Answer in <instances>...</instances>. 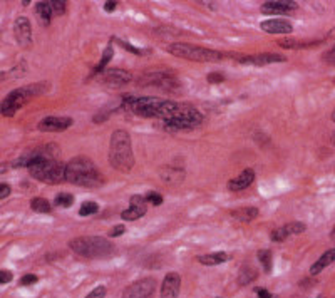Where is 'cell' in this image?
<instances>
[{"instance_id": "cell-7", "label": "cell", "mask_w": 335, "mask_h": 298, "mask_svg": "<svg viewBox=\"0 0 335 298\" xmlns=\"http://www.w3.org/2000/svg\"><path fill=\"white\" fill-rule=\"evenodd\" d=\"M201 122H203V114L196 111L195 107L188 106V104H181L180 111L174 114L173 117L163 121V126L166 129L180 131V129H191V127L200 126Z\"/></svg>"}, {"instance_id": "cell-38", "label": "cell", "mask_w": 335, "mask_h": 298, "mask_svg": "<svg viewBox=\"0 0 335 298\" xmlns=\"http://www.w3.org/2000/svg\"><path fill=\"white\" fill-rule=\"evenodd\" d=\"M20 283H22V285H34V283H37V277H35V275H32V273L24 275L22 280H20Z\"/></svg>"}, {"instance_id": "cell-15", "label": "cell", "mask_w": 335, "mask_h": 298, "mask_svg": "<svg viewBox=\"0 0 335 298\" xmlns=\"http://www.w3.org/2000/svg\"><path fill=\"white\" fill-rule=\"evenodd\" d=\"M261 30L267 32V34H292L293 27L288 20L283 19H270V20H263L260 24Z\"/></svg>"}, {"instance_id": "cell-40", "label": "cell", "mask_w": 335, "mask_h": 298, "mask_svg": "<svg viewBox=\"0 0 335 298\" xmlns=\"http://www.w3.org/2000/svg\"><path fill=\"white\" fill-rule=\"evenodd\" d=\"M223 81H224V76L222 72H211L208 76V82H211V84H215V82H223Z\"/></svg>"}, {"instance_id": "cell-3", "label": "cell", "mask_w": 335, "mask_h": 298, "mask_svg": "<svg viewBox=\"0 0 335 298\" xmlns=\"http://www.w3.org/2000/svg\"><path fill=\"white\" fill-rule=\"evenodd\" d=\"M71 250L84 258H101L108 256L112 251L114 246L106 238L101 236H81L69 243Z\"/></svg>"}, {"instance_id": "cell-44", "label": "cell", "mask_w": 335, "mask_h": 298, "mask_svg": "<svg viewBox=\"0 0 335 298\" xmlns=\"http://www.w3.org/2000/svg\"><path fill=\"white\" fill-rule=\"evenodd\" d=\"M255 293L258 295L260 298H273L272 293H270L268 290H265V288H255Z\"/></svg>"}, {"instance_id": "cell-36", "label": "cell", "mask_w": 335, "mask_h": 298, "mask_svg": "<svg viewBox=\"0 0 335 298\" xmlns=\"http://www.w3.org/2000/svg\"><path fill=\"white\" fill-rule=\"evenodd\" d=\"M129 203H131V206H146V196H141V195H134V196H131V199H129Z\"/></svg>"}, {"instance_id": "cell-34", "label": "cell", "mask_w": 335, "mask_h": 298, "mask_svg": "<svg viewBox=\"0 0 335 298\" xmlns=\"http://www.w3.org/2000/svg\"><path fill=\"white\" fill-rule=\"evenodd\" d=\"M52 3V12L56 13V15H62L64 12H66V2H62V0H54Z\"/></svg>"}, {"instance_id": "cell-1", "label": "cell", "mask_w": 335, "mask_h": 298, "mask_svg": "<svg viewBox=\"0 0 335 298\" xmlns=\"http://www.w3.org/2000/svg\"><path fill=\"white\" fill-rule=\"evenodd\" d=\"M66 181L77 186L98 188L104 185V176L91 159L79 156L66 164Z\"/></svg>"}, {"instance_id": "cell-14", "label": "cell", "mask_w": 335, "mask_h": 298, "mask_svg": "<svg viewBox=\"0 0 335 298\" xmlns=\"http://www.w3.org/2000/svg\"><path fill=\"white\" fill-rule=\"evenodd\" d=\"M287 59L282 54H258V56H248V57H241V64H251V66H268V64H277V62H285Z\"/></svg>"}, {"instance_id": "cell-18", "label": "cell", "mask_w": 335, "mask_h": 298, "mask_svg": "<svg viewBox=\"0 0 335 298\" xmlns=\"http://www.w3.org/2000/svg\"><path fill=\"white\" fill-rule=\"evenodd\" d=\"M335 261V250H327L325 253L320 256L310 267V275H319L324 268H327L329 265H332Z\"/></svg>"}, {"instance_id": "cell-24", "label": "cell", "mask_w": 335, "mask_h": 298, "mask_svg": "<svg viewBox=\"0 0 335 298\" xmlns=\"http://www.w3.org/2000/svg\"><path fill=\"white\" fill-rule=\"evenodd\" d=\"M146 214V206H129L127 209H124V211L121 213V218L126 219V221H134V219L137 218H143Z\"/></svg>"}, {"instance_id": "cell-19", "label": "cell", "mask_w": 335, "mask_h": 298, "mask_svg": "<svg viewBox=\"0 0 335 298\" xmlns=\"http://www.w3.org/2000/svg\"><path fill=\"white\" fill-rule=\"evenodd\" d=\"M159 176H161V180L166 181L168 185H178V183L183 181L185 173H183L181 169H178V168L166 166V168H163L161 171H159Z\"/></svg>"}, {"instance_id": "cell-48", "label": "cell", "mask_w": 335, "mask_h": 298, "mask_svg": "<svg viewBox=\"0 0 335 298\" xmlns=\"http://www.w3.org/2000/svg\"><path fill=\"white\" fill-rule=\"evenodd\" d=\"M332 121L335 122V109H334V112H332Z\"/></svg>"}, {"instance_id": "cell-32", "label": "cell", "mask_w": 335, "mask_h": 298, "mask_svg": "<svg viewBox=\"0 0 335 298\" xmlns=\"http://www.w3.org/2000/svg\"><path fill=\"white\" fill-rule=\"evenodd\" d=\"M288 236H290V235H288V233H287L285 226L277 228V230H273L272 233H270V240H272V241H277V243H280V241H285Z\"/></svg>"}, {"instance_id": "cell-22", "label": "cell", "mask_w": 335, "mask_h": 298, "mask_svg": "<svg viewBox=\"0 0 335 298\" xmlns=\"http://www.w3.org/2000/svg\"><path fill=\"white\" fill-rule=\"evenodd\" d=\"M228 260V255L220 251V253H210V255H201L198 256V261L201 265H206V267H215V265H222Z\"/></svg>"}, {"instance_id": "cell-11", "label": "cell", "mask_w": 335, "mask_h": 298, "mask_svg": "<svg viewBox=\"0 0 335 298\" xmlns=\"http://www.w3.org/2000/svg\"><path fill=\"white\" fill-rule=\"evenodd\" d=\"M72 122L74 121H72L71 117L47 116L39 122V129L44 131V132H61V131H66L67 127H71Z\"/></svg>"}, {"instance_id": "cell-16", "label": "cell", "mask_w": 335, "mask_h": 298, "mask_svg": "<svg viewBox=\"0 0 335 298\" xmlns=\"http://www.w3.org/2000/svg\"><path fill=\"white\" fill-rule=\"evenodd\" d=\"M298 8L297 2H290V0H272V2H265L261 5V12L263 13H287Z\"/></svg>"}, {"instance_id": "cell-6", "label": "cell", "mask_w": 335, "mask_h": 298, "mask_svg": "<svg viewBox=\"0 0 335 298\" xmlns=\"http://www.w3.org/2000/svg\"><path fill=\"white\" fill-rule=\"evenodd\" d=\"M32 178L45 183H62L66 181V166L57 159H40L29 166Z\"/></svg>"}, {"instance_id": "cell-10", "label": "cell", "mask_w": 335, "mask_h": 298, "mask_svg": "<svg viewBox=\"0 0 335 298\" xmlns=\"http://www.w3.org/2000/svg\"><path fill=\"white\" fill-rule=\"evenodd\" d=\"M132 76L127 71H122V69H106L101 76V82L109 87H119V86H124L127 82H131Z\"/></svg>"}, {"instance_id": "cell-23", "label": "cell", "mask_w": 335, "mask_h": 298, "mask_svg": "<svg viewBox=\"0 0 335 298\" xmlns=\"http://www.w3.org/2000/svg\"><path fill=\"white\" fill-rule=\"evenodd\" d=\"M35 12L40 17V20L44 22L45 25H49L50 19H52L54 12H52V3L50 2H39L37 7H35Z\"/></svg>"}, {"instance_id": "cell-35", "label": "cell", "mask_w": 335, "mask_h": 298, "mask_svg": "<svg viewBox=\"0 0 335 298\" xmlns=\"http://www.w3.org/2000/svg\"><path fill=\"white\" fill-rule=\"evenodd\" d=\"M104 297H106V287L99 285V287H96L86 298H104Z\"/></svg>"}, {"instance_id": "cell-31", "label": "cell", "mask_w": 335, "mask_h": 298, "mask_svg": "<svg viewBox=\"0 0 335 298\" xmlns=\"http://www.w3.org/2000/svg\"><path fill=\"white\" fill-rule=\"evenodd\" d=\"M285 230L288 235H300V233L305 231V224L300 221H293V223L285 224Z\"/></svg>"}, {"instance_id": "cell-9", "label": "cell", "mask_w": 335, "mask_h": 298, "mask_svg": "<svg viewBox=\"0 0 335 298\" xmlns=\"http://www.w3.org/2000/svg\"><path fill=\"white\" fill-rule=\"evenodd\" d=\"M154 288L156 282L153 278H143L127 287L122 298H153Z\"/></svg>"}, {"instance_id": "cell-5", "label": "cell", "mask_w": 335, "mask_h": 298, "mask_svg": "<svg viewBox=\"0 0 335 298\" xmlns=\"http://www.w3.org/2000/svg\"><path fill=\"white\" fill-rule=\"evenodd\" d=\"M168 52L174 57L188 59V61H195V62H218L222 61L223 57V54L218 52V50L200 47V45L183 44V42L171 44L168 47Z\"/></svg>"}, {"instance_id": "cell-28", "label": "cell", "mask_w": 335, "mask_h": 298, "mask_svg": "<svg viewBox=\"0 0 335 298\" xmlns=\"http://www.w3.org/2000/svg\"><path fill=\"white\" fill-rule=\"evenodd\" d=\"M272 251L270 250H260L258 251V261L261 263V267H263L265 273H270L272 272Z\"/></svg>"}, {"instance_id": "cell-37", "label": "cell", "mask_w": 335, "mask_h": 298, "mask_svg": "<svg viewBox=\"0 0 335 298\" xmlns=\"http://www.w3.org/2000/svg\"><path fill=\"white\" fill-rule=\"evenodd\" d=\"M124 231H126L124 224H117V226H114L112 230L109 231V236H111V238H117V236L124 235Z\"/></svg>"}, {"instance_id": "cell-17", "label": "cell", "mask_w": 335, "mask_h": 298, "mask_svg": "<svg viewBox=\"0 0 335 298\" xmlns=\"http://www.w3.org/2000/svg\"><path fill=\"white\" fill-rule=\"evenodd\" d=\"M253 181H255V171L250 168H246V169H243L236 178L230 180V183H228V190L241 191V190H245V188H248Z\"/></svg>"}, {"instance_id": "cell-33", "label": "cell", "mask_w": 335, "mask_h": 298, "mask_svg": "<svg viewBox=\"0 0 335 298\" xmlns=\"http://www.w3.org/2000/svg\"><path fill=\"white\" fill-rule=\"evenodd\" d=\"M146 201L154 206H159L163 203V196L159 195L158 191H149V193H146Z\"/></svg>"}, {"instance_id": "cell-25", "label": "cell", "mask_w": 335, "mask_h": 298, "mask_svg": "<svg viewBox=\"0 0 335 298\" xmlns=\"http://www.w3.org/2000/svg\"><path fill=\"white\" fill-rule=\"evenodd\" d=\"M112 56H114V49H112V45L109 44L108 47H106V50H104L103 57H101L99 64L94 67V72H93V74H103V72L106 71V67H108L109 61H111V59H112Z\"/></svg>"}, {"instance_id": "cell-30", "label": "cell", "mask_w": 335, "mask_h": 298, "mask_svg": "<svg viewBox=\"0 0 335 298\" xmlns=\"http://www.w3.org/2000/svg\"><path fill=\"white\" fill-rule=\"evenodd\" d=\"M56 206H61V208H69L72 203H74V196L69 195V193H61V195L56 196Z\"/></svg>"}, {"instance_id": "cell-4", "label": "cell", "mask_w": 335, "mask_h": 298, "mask_svg": "<svg viewBox=\"0 0 335 298\" xmlns=\"http://www.w3.org/2000/svg\"><path fill=\"white\" fill-rule=\"evenodd\" d=\"M44 91H45L44 84H32V86H25V87H20V89L12 91V93L2 100V104H0V112H2L3 116L10 117L19 111L20 107H24L30 100V98L42 94Z\"/></svg>"}, {"instance_id": "cell-2", "label": "cell", "mask_w": 335, "mask_h": 298, "mask_svg": "<svg viewBox=\"0 0 335 298\" xmlns=\"http://www.w3.org/2000/svg\"><path fill=\"white\" fill-rule=\"evenodd\" d=\"M109 163L121 173H129L134 166V154L131 148V136L124 129L112 132L109 141Z\"/></svg>"}, {"instance_id": "cell-29", "label": "cell", "mask_w": 335, "mask_h": 298, "mask_svg": "<svg viewBox=\"0 0 335 298\" xmlns=\"http://www.w3.org/2000/svg\"><path fill=\"white\" fill-rule=\"evenodd\" d=\"M98 211H99L98 203H94V201H86V203H82L81 206L79 214L81 216H91V214H96Z\"/></svg>"}, {"instance_id": "cell-45", "label": "cell", "mask_w": 335, "mask_h": 298, "mask_svg": "<svg viewBox=\"0 0 335 298\" xmlns=\"http://www.w3.org/2000/svg\"><path fill=\"white\" fill-rule=\"evenodd\" d=\"M116 5H117L116 2H106L104 3V10L106 12H114V10H116Z\"/></svg>"}, {"instance_id": "cell-26", "label": "cell", "mask_w": 335, "mask_h": 298, "mask_svg": "<svg viewBox=\"0 0 335 298\" xmlns=\"http://www.w3.org/2000/svg\"><path fill=\"white\" fill-rule=\"evenodd\" d=\"M256 275L258 273H256V270L253 267H243L240 270V275H238V285L241 287L248 285V283H251L256 278Z\"/></svg>"}, {"instance_id": "cell-41", "label": "cell", "mask_w": 335, "mask_h": 298, "mask_svg": "<svg viewBox=\"0 0 335 298\" xmlns=\"http://www.w3.org/2000/svg\"><path fill=\"white\" fill-rule=\"evenodd\" d=\"M8 282H12V273L7 272V270H0V285Z\"/></svg>"}, {"instance_id": "cell-12", "label": "cell", "mask_w": 335, "mask_h": 298, "mask_svg": "<svg viewBox=\"0 0 335 298\" xmlns=\"http://www.w3.org/2000/svg\"><path fill=\"white\" fill-rule=\"evenodd\" d=\"M13 34L22 47H30L32 44V25L27 17H19L13 24Z\"/></svg>"}, {"instance_id": "cell-27", "label": "cell", "mask_w": 335, "mask_h": 298, "mask_svg": "<svg viewBox=\"0 0 335 298\" xmlns=\"http://www.w3.org/2000/svg\"><path fill=\"white\" fill-rule=\"evenodd\" d=\"M30 208L34 209L35 213H50V203L44 198H34L30 201Z\"/></svg>"}, {"instance_id": "cell-8", "label": "cell", "mask_w": 335, "mask_h": 298, "mask_svg": "<svg viewBox=\"0 0 335 298\" xmlns=\"http://www.w3.org/2000/svg\"><path fill=\"white\" fill-rule=\"evenodd\" d=\"M139 82L143 86H156L163 91H168V93L180 91V81L169 72H148V74H143Z\"/></svg>"}, {"instance_id": "cell-42", "label": "cell", "mask_w": 335, "mask_h": 298, "mask_svg": "<svg viewBox=\"0 0 335 298\" xmlns=\"http://www.w3.org/2000/svg\"><path fill=\"white\" fill-rule=\"evenodd\" d=\"M10 186L8 185H5V183H0V199H3V198H7L8 195H10Z\"/></svg>"}, {"instance_id": "cell-47", "label": "cell", "mask_w": 335, "mask_h": 298, "mask_svg": "<svg viewBox=\"0 0 335 298\" xmlns=\"http://www.w3.org/2000/svg\"><path fill=\"white\" fill-rule=\"evenodd\" d=\"M332 240L335 241V228H334V230H332Z\"/></svg>"}, {"instance_id": "cell-43", "label": "cell", "mask_w": 335, "mask_h": 298, "mask_svg": "<svg viewBox=\"0 0 335 298\" xmlns=\"http://www.w3.org/2000/svg\"><path fill=\"white\" fill-rule=\"evenodd\" d=\"M117 42H119V44H121V45H122V47H124L126 50H129V52H132V54H136V56H139V54H141V50H139V49H136V47H132V45H131V44H127V42H122V40H117Z\"/></svg>"}, {"instance_id": "cell-21", "label": "cell", "mask_w": 335, "mask_h": 298, "mask_svg": "<svg viewBox=\"0 0 335 298\" xmlns=\"http://www.w3.org/2000/svg\"><path fill=\"white\" fill-rule=\"evenodd\" d=\"M231 216L238 219V221H243V223H248L251 219H255L258 216V208H255V206H246V208H238L236 211L231 213Z\"/></svg>"}, {"instance_id": "cell-20", "label": "cell", "mask_w": 335, "mask_h": 298, "mask_svg": "<svg viewBox=\"0 0 335 298\" xmlns=\"http://www.w3.org/2000/svg\"><path fill=\"white\" fill-rule=\"evenodd\" d=\"M320 40H298V39H280L278 45L283 49H309L314 45H319Z\"/></svg>"}, {"instance_id": "cell-39", "label": "cell", "mask_w": 335, "mask_h": 298, "mask_svg": "<svg viewBox=\"0 0 335 298\" xmlns=\"http://www.w3.org/2000/svg\"><path fill=\"white\" fill-rule=\"evenodd\" d=\"M324 61L329 62V64H332V66H335V45L324 54Z\"/></svg>"}, {"instance_id": "cell-13", "label": "cell", "mask_w": 335, "mask_h": 298, "mask_svg": "<svg viewBox=\"0 0 335 298\" xmlns=\"http://www.w3.org/2000/svg\"><path fill=\"white\" fill-rule=\"evenodd\" d=\"M181 288V277L180 273L171 272L163 280L161 285V298H178Z\"/></svg>"}, {"instance_id": "cell-46", "label": "cell", "mask_w": 335, "mask_h": 298, "mask_svg": "<svg viewBox=\"0 0 335 298\" xmlns=\"http://www.w3.org/2000/svg\"><path fill=\"white\" fill-rule=\"evenodd\" d=\"M7 171V164H0V174Z\"/></svg>"}]
</instances>
